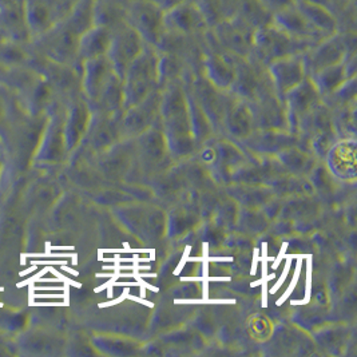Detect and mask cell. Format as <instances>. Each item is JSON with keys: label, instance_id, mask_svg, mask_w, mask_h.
<instances>
[{"label": "cell", "instance_id": "3957f363", "mask_svg": "<svg viewBox=\"0 0 357 357\" xmlns=\"http://www.w3.org/2000/svg\"><path fill=\"white\" fill-rule=\"evenodd\" d=\"M296 4L317 33H332L336 29V17L326 6L307 0H296Z\"/></svg>", "mask_w": 357, "mask_h": 357}, {"label": "cell", "instance_id": "d6986e66", "mask_svg": "<svg viewBox=\"0 0 357 357\" xmlns=\"http://www.w3.org/2000/svg\"><path fill=\"white\" fill-rule=\"evenodd\" d=\"M257 264H259V260H257V259H255V260H253V265H252V275H256Z\"/></svg>", "mask_w": 357, "mask_h": 357}, {"label": "cell", "instance_id": "9c48e42d", "mask_svg": "<svg viewBox=\"0 0 357 357\" xmlns=\"http://www.w3.org/2000/svg\"><path fill=\"white\" fill-rule=\"evenodd\" d=\"M126 298H130L132 301H137V303H141V304H144V305H147V307H150V308H153L154 307V304L153 303H150V301H146L145 298H142V297H137V296H132V294H128L126 296Z\"/></svg>", "mask_w": 357, "mask_h": 357}, {"label": "cell", "instance_id": "5bb4252c", "mask_svg": "<svg viewBox=\"0 0 357 357\" xmlns=\"http://www.w3.org/2000/svg\"><path fill=\"white\" fill-rule=\"evenodd\" d=\"M206 281H230V277H206Z\"/></svg>", "mask_w": 357, "mask_h": 357}, {"label": "cell", "instance_id": "8fae6325", "mask_svg": "<svg viewBox=\"0 0 357 357\" xmlns=\"http://www.w3.org/2000/svg\"><path fill=\"white\" fill-rule=\"evenodd\" d=\"M261 285H262V307L266 308L268 307V287H266V281H264Z\"/></svg>", "mask_w": 357, "mask_h": 357}, {"label": "cell", "instance_id": "7402d4cb", "mask_svg": "<svg viewBox=\"0 0 357 357\" xmlns=\"http://www.w3.org/2000/svg\"><path fill=\"white\" fill-rule=\"evenodd\" d=\"M189 1H195V3H199L201 0H189Z\"/></svg>", "mask_w": 357, "mask_h": 357}, {"label": "cell", "instance_id": "ac0fdd59", "mask_svg": "<svg viewBox=\"0 0 357 357\" xmlns=\"http://www.w3.org/2000/svg\"><path fill=\"white\" fill-rule=\"evenodd\" d=\"M308 304L307 300H292V305H305Z\"/></svg>", "mask_w": 357, "mask_h": 357}, {"label": "cell", "instance_id": "52a82bcc", "mask_svg": "<svg viewBox=\"0 0 357 357\" xmlns=\"http://www.w3.org/2000/svg\"><path fill=\"white\" fill-rule=\"evenodd\" d=\"M287 248H288V243H284L282 244V248H281V250H280V253H278V256H277L276 259H275V262H273V265H272V269H275L276 271L277 268H278V265H280V262L281 260L284 259V256H285V253H287Z\"/></svg>", "mask_w": 357, "mask_h": 357}, {"label": "cell", "instance_id": "4fadbf2b", "mask_svg": "<svg viewBox=\"0 0 357 357\" xmlns=\"http://www.w3.org/2000/svg\"><path fill=\"white\" fill-rule=\"evenodd\" d=\"M205 303H209V304H234L236 300H206Z\"/></svg>", "mask_w": 357, "mask_h": 357}, {"label": "cell", "instance_id": "e0dca14e", "mask_svg": "<svg viewBox=\"0 0 357 357\" xmlns=\"http://www.w3.org/2000/svg\"><path fill=\"white\" fill-rule=\"evenodd\" d=\"M204 277H183L182 281H202Z\"/></svg>", "mask_w": 357, "mask_h": 357}, {"label": "cell", "instance_id": "7c38bea8", "mask_svg": "<svg viewBox=\"0 0 357 357\" xmlns=\"http://www.w3.org/2000/svg\"><path fill=\"white\" fill-rule=\"evenodd\" d=\"M176 304H202L204 300H174Z\"/></svg>", "mask_w": 357, "mask_h": 357}, {"label": "cell", "instance_id": "7a4b0ae2", "mask_svg": "<svg viewBox=\"0 0 357 357\" xmlns=\"http://www.w3.org/2000/svg\"><path fill=\"white\" fill-rule=\"evenodd\" d=\"M208 24L204 11L195 1L181 0L165 11V30L172 29L181 33H190Z\"/></svg>", "mask_w": 357, "mask_h": 357}, {"label": "cell", "instance_id": "8992f818", "mask_svg": "<svg viewBox=\"0 0 357 357\" xmlns=\"http://www.w3.org/2000/svg\"><path fill=\"white\" fill-rule=\"evenodd\" d=\"M289 268H291V257L287 260V265H285V269H284V273H282V276L280 277V280L277 281L276 285L271 289V294H273V293H276L278 289H280V287L284 284V281H285V278L288 276V273H289Z\"/></svg>", "mask_w": 357, "mask_h": 357}, {"label": "cell", "instance_id": "2e32d148", "mask_svg": "<svg viewBox=\"0 0 357 357\" xmlns=\"http://www.w3.org/2000/svg\"><path fill=\"white\" fill-rule=\"evenodd\" d=\"M138 281H139V282H141V285H144V287H145V288H149V289H150V291H153V292H158V291H160V289H158V288H157V287H153V285H149V284H147V282H145V281H141V280H138Z\"/></svg>", "mask_w": 357, "mask_h": 357}, {"label": "cell", "instance_id": "ffe728a7", "mask_svg": "<svg viewBox=\"0 0 357 357\" xmlns=\"http://www.w3.org/2000/svg\"><path fill=\"white\" fill-rule=\"evenodd\" d=\"M264 281H266V280H265V278H261V280L256 281V282H252V284H250V287H252V288H255V287H257V285H261Z\"/></svg>", "mask_w": 357, "mask_h": 357}, {"label": "cell", "instance_id": "9a60e30c", "mask_svg": "<svg viewBox=\"0 0 357 357\" xmlns=\"http://www.w3.org/2000/svg\"><path fill=\"white\" fill-rule=\"evenodd\" d=\"M231 257H208V261H217V262H225V261H231Z\"/></svg>", "mask_w": 357, "mask_h": 357}, {"label": "cell", "instance_id": "ba28073f", "mask_svg": "<svg viewBox=\"0 0 357 357\" xmlns=\"http://www.w3.org/2000/svg\"><path fill=\"white\" fill-rule=\"evenodd\" d=\"M189 253H190V246H188V248H186V250H185V253H183L182 260L179 262L177 269L174 271V275H176V276H178L179 273H181V271H182V268L185 266V264H186V261H188V257H189Z\"/></svg>", "mask_w": 357, "mask_h": 357}, {"label": "cell", "instance_id": "277c9868", "mask_svg": "<svg viewBox=\"0 0 357 357\" xmlns=\"http://www.w3.org/2000/svg\"><path fill=\"white\" fill-rule=\"evenodd\" d=\"M261 7L272 15V19L275 15H277L278 13L284 11L285 8L291 7L292 4H294L296 0H256Z\"/></svg>", "mask_w": 357, "mask_h": 357}, {"label": "cell", "instance_id": "30bf717a", "mask_svg": "<svg viewBox=\"0 0 357 357\" xmlns=\"http://www.w3.org/2000/svg\"><path fill=\"white\" fill-rule=\"evenodd\" d=\"M125 298H126V296H125V294H122L121 297L115 298V300H113V301H109V303H103V304H99V308H105V307H112V305H116V304L122 303Z\"/></svg>", "mask_w": 357, "mask_h": 357}, {"label": "cell", "instance_id": "44dd1931", "mask_svg": "<svg viewBox=\"0 0 357 357\" xmlns=\"http://www.w3.org/2000/svg\"><path fill=\"white\" fill-rule=\"evenodd\" d=\"M266 246H268V245L265 244V243L262 244V259H266V255H268V253H266Z\"/></svg>", "mask_w": 357, "mask_h": 357}, {"label": "cell", "instance_id": "5b68a950", "mask_svg": "<svg viewBox=\"0 0 357 357\" xmlns=\"http://www.w3.org/2000/svg\"><path fill=\"white\" fill-rule=\"evenodd\" d=\"M300 271H301V260H298V262H297V268H296L294 278H293L292 282H291V285H289V288H288V289L285 291V293L282 294V297H280V298L277 300V307L282 305V304L287 301V298H288V297L292 294L293 289L296 288V285H297V281H298V277H300Z\"/></svg>", "mask_w": 357, "mask_h": 357}, {"label": "cell", "instance_id": "6da1fadb", "mask_svg": "<svg viewBox=\"0 0 357 357\" xmlns=\"http://www.w3.org/2000/svg\"><path fill=\"white\" fill-rule=\"evenodd\" d=\"M125 22L142 38H157L165 30V10L151 0H131Z\"/></svg>", "mask_w": 357, "mask_h": 357}]
</instances>
